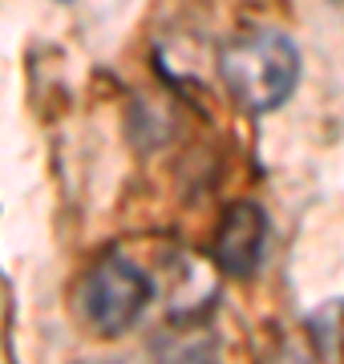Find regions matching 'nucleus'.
<instances>
[{
  "instance_id": "obj_2",
  "label": "nucleus",
  "mask_w": 344,
  "mask_h": 364,
  "mask_svg": "<svg viewBox=\"0 0 344 364\" xmlns=\"http://www.w3.org/2000/svg\"><path fill=\"white\" fill-rule=\"evenodd\" d=\"M154 296L150 275L138 263L109 255L90 272L85 291H81V312L102 336H118L126 328L138 324V316L146 312V304Z\"/></svg>"
},
{
  "instance_id": "obj_3",
  "label": "nucleus",
  "mask_w": 344,
  "mask_h": 364,
  "mask_svg": "<svg viewBox=\"0 0 344 364\" xmlns=\"http://www.w3.org/2000/svg\"><path fill=\"white\" fill-rule=\"evenodd\" d=\"M267 251V215L255 207L252 198H243L235 207H227L223 223H219V235H215V263H219V272L235 275H252L259 267Z\"/></svg>"
},
{
  "instance_id": "obj_1",
  "label": "nucleus",
  "mask_w": 344,
  "mask_h": 364,
  "mask_svg": "<svg viewBox=\"0 0 344 364\" xmlns=\"http://www.w3.org/2000/svg\"><path fill=\"white\" fill-rule=\"evenodd\" d=\"M219 77L247 114H272L300 81V49L279 28H247L219 49Z\"/></svg>"
}]
</instances>
